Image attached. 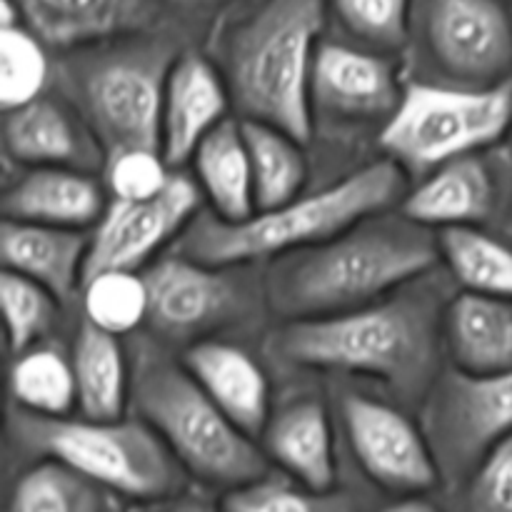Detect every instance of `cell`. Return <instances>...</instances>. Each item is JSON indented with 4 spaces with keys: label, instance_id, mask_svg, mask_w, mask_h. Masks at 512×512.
<instances>
[{
    "label": "cell",
    "instance_id": "cell-1",
    "mask_svg": "<svg viewBox=\"0 0 512 512\" xmlns=\"http://www.w3.org/2000/svg\"><path fill=\"white\" fill-rule=\"evenodd\" d=\"M443 298L430 285L323 315L288 320L270 340L280 363L310 370L365 375L405 400L423 398L438 378Z\"/></svg>",
    "mask_w": 512,
    "mask_h": 512
},
{
    "label": "cell",
    "instance_id": "cell-2",
    "mask_svg": "<svg viewBox=\"0 0 512 512\" xmlns=\"http://www.w3.org/2000/svg\"><path fill=\"white\" fill-rule=\"evenodd\" d=\"M438 255V238L425 225L378 213L325 243L280 255L265 298L285 320L345 313L423 278Z\"/></svg>",
    "mask_w": 512,
    "mask_h": 512
},
{
    "label": "cell",
    "instance_id": "cell-3",
    "mask_svg": "<svg viewBox=\"0 0 512 512\" xmlns=\"http://www.w3.org/2000/svg\"><path fill=\"white\" fill-rule=\"evenodd\" d=\"M405 170L390 158L375 160L348 178L278 208L255 210L228 223L213 213L193 218L180 233L178 253L208 265H248L320 245L370 215L383 213L403 195Z\"/></svg>",
    "mask_w": 512,
    "mask_h": 512
},
{
    "label": "cell",
    "instance_id": "cell-4",
    "mask_svg": "<svg viewBox=\"0 0 512 512\" xmlns=\"http://www.w3.org/2000/svg\"><path fill=\"white\" fill-rule=\"evenodd\" d=\"M325 23V0H263L225 43V85L243 120L273 125L308 143L310 73Z\"/></svg>",
    "mask_w": 512,
    "mask_h": 512
},
{
    "label": "cell",
    "instance_id": "cell-5",
    "mask_svg": "<svg viewBox=\"0 0 512 512\" xmlns=\"http://www.w3.org/2000/svg\"><path fill=\"white\" fill-rule=\"evenodd\" d=\"M130 398L140 420L163 438L185 473L215 488H240L268 475L265 453L200 388L183 363L140 340L130 365Z\"/></svg>",
    "mask_w": 512,
    "mask_h": 512
},
{
    "label": "cell",
    "instance_id": "cell-6",
    "mask_svg": "<svg viewBox=\"0 0 512 512\" xmlns=\"http://www.w3.org/2000/svg\"><path fill=\"white\" fill-rule=\"evenodd\" d=\"M8 435L20 453L58 460L125 498L163 500L185 485V468L145 420L48 418L10 405Z\"/></svg>",
    "mask_w": 512,
    "mask_h": 512
},
{
    "label": "cell",
    "instance_id": "cell-7",
    "mask_svg": "<svg viewBox=\"0 0 512 512\" xmlns=\"http://www.w3.org/2000/svg\"><path fill=\"white\" fill-rule=\"evenodd\" d=\"M178 55L173 40L135 33L63 65L68 100L108 158L123 150H160L165 85Z\"/></svg>",
    "mask_w": 512,
    "mask_h": 512
},
{
    "label": "cell",
    "instance_id": "cell-8",
    "mask_svg": "<svg viewBox=\"0 0 512 512\" xmlns=\"http://www.w3.org/2000/svg\"><path fill=\"white\" fill-rule=\"evenodd\" d=\"M512 125V80L490 88L413 83L380 130V148L405 173L425 178L498 143Z\"/></svg>",
    "mask_w": 512,
    "mask_h": 512
},
{
    "label": "cell",
    "instance_id": "cell-9",
    "mask_svg": "<svg viewBox=\"0 0 512 512\" xmlns=\"http://www.w3.org/2000/svg\"><path fill=\"white\" fill-rule=\"evenodd\" d=\"M245 265H208L168 255L145 270L148 323L160 338L198 343L253 318L260 288Z\"/></svg>",
    "mask_w": 512,
    "mask_h": 512
},
{
    "label": "cell",
    "instance_id": "cell-10",
    "mask_svg": "<svg viewBox=\"0 0 512 512\" xmlns=\"http://www.w3.org/2000/svg\"><path fill=\"white\" fill-rule=\"evenodd\" d=\"M425 68L440 85L490 88L512 70V20L498 0H413Z\"/></svg>",
    "mask_w": 512,
    "mask_h": 512
},
{
    "label": "cell",
    "instance_id": "cell-11",
    "mask_svg": "<svg viewBox=\"0 0 512 512\" xmlns=\"http://www.w3.org/2000/svg\"><path fill=\"white\" fill-rule=\"evenodd\" d=\"M425 435L440 478L458 480L512 435V368L470 375L458 368L438 373L425 400Z\"/></svg>",
    "mask_w": 512,
    "mask_h": 512
},
{
    "label": "cell",
    "instance_id": "cell-12",
    "mask_svg": "<svg viewBox=\"0 0 512 512\" xmlns=\"http://www.w3.org/2000/svg\"><path fill=\"white\" fill-rule=\"evenodd\" d=\"M340 413L350 448L370 480L405 495L438 483L440 468L428 435L408 415L360 393H343Z\"/></svg>",
    "mask_w": 512,
    "mask_h": 512
},
{
    "label": "cell",
    "instance_id": "cell-13",
    "mask_svg": "<svg viewBox=\"0 0 512 512\" xmlns=\"http://www.w3.org/2000/svg\"><path fill=\"white\" fill-rule=\"evenodd\" d=\"M198 203V185L180 173H173L165 190L153 198H113L90 235L85 278L100 270L143 268L168 240L178 238L193 223Z\"/></svg>",
    "mask_w": 512,
    "mask_h": 512
},
{
    "label": "cell",
    "instance_id": "cell-14",
    "mask_svg": "<svg viewBox=\"0 0 512 512\" xmlns=\"http://www.w3.org/2000/svg\"><path fill=\"white\" fill-rule=\"evenodd\" d=\"M395 65L385 55L348 43H320L310 73L313 115L333 123H375L388 120L400 105Z\"/></svg>",
    "mask_w": 512,
    "mask_h": 512
},
{
    "label": "cell",
    "instance_id": "cell-15",
    "mask_svg": "<svg viewBox=\"0 0 512 512\" xmlns=\"http://www.w3.org/2000/svg\"><path fill=\"white\" fill-rule=\"evenodd\" d=\"M3 148L10 160L28 168H75L98 173L108 155L80 110L68 98L40 95L5 110Z\"/></svg>",
    "mask_w": 512,
    "mask_h": 512
},
{
    "label": "cell",
    "instance_id": "cell-16",
    "mask_svg": "<svg viewBox=\"0 0 512 512\" xmlns=\"http://www.w3.org/2000/svg\"><path fill=\"white\" fill-rule=\"evenodd\" d=\"M228 85L213 63L198 53L178 55L163 100L160 153L170 168L193 158L198 145L225 120Z\"/></svg>",
    "mask_w": 512,
    "mask_h": 512
},
{
    "label": "cell",
    "instance_id": "cell-17",
    "mask_svg": "<svg viewBox=\"0 0 512 512\" xmlns=\"http://www.w3.org/2000/svg\"><path fill=\"white\" fill-rule=\"evenodd\" d=\"M25 28L53 48H83L110 38L145 33L153 23L150 0H13Z\"/></svg>",
    "mask_w": 512,
    "mask_h": 512
},
{
    "label": "cell",
    "instance_id": "cell-18",
    "mask_svg": "<svg viewBox=\"0 0 512 512\" xmlns=\"http://www.w3.org/2000/svg\"><path fill=\"white\" fill-rule=\"evenodd\" d=\"M183 365L243 433L250 438L263 433L270 418V385L253 355L225 340L205 338L185 350Z\"/></svg>",
    "mask_w": 512,
    "mask_h": 512
},
{
    "label": "cell",
    "instance_id": "cell-19",
    "mask_svg": "<svg viewBox=\"0 0 512 512\" xmlns=\"http://www.w3.org/2000/svg\"><path fill=\"white\" fill-rule=\"evenodd\" d=\"M105 188L95 173L75 168H30L5 188L3 218L83 230L105 213Z\"/></svg>",
    "mask_w": 512,
    "mask_h": 512
},
{
    "label": "cell",
    "instance_id": "cell-20",
    "mask_svg": "<svg viewBox=\"0 0 512 512\" xmlns=\"http://www.w3.org/2000/svg\"><path fill=\"white\" fill-rule=\"evenodd\" d=\"M498 180L493 165L480 153L463 155L425 175L403 200V215L425 228L480 225L495 213Z\"/></svg>",
    "mask_w": 512,
    "mask_h": 512
},
{
    "label": "cell",
    "instance_id": "cell-21",
    "mask_svg": "<svg viewBox=\"0 0 512 512\" xmlns=\"http://www.w3.org/2000/svg\"><path fill=\"white\" fill-rule=\"evenodd\" d=\"M90 238L83 230L23 223L3 218L0 225V260L3 270L25 275L43 285L60 303L83 288Z\"/></svg>",
    "mask_w": 512,
    "mask_h": 512
},
{
    "label": "cell",
    "instance_id": "cell-22",
    "mask_svg": "<svg viewBox=\"0 0 512 512\" xmlns=\"http://www.w3.org/2000/svg\"><path fill=\"white\" fill-rule=\"evenodd\" d=\"M263 445L265 455H270L300 485L333 490V425L318 398L303 395L285 403L278 413H270L263 430Z\"/></svg>",
    "mask_w": 512,
    "mask_h": 512
},
{
    "label": "cell",
    "instance_id": "cell-23",
    "mask_svg": "<svg viewBox=\"0 0 512 512\" xmlns=\"http://www.w3.org/2000/svg\"><path fill=\"white\" fill-rule=\"evenodd\" d=\"M443 328L453 368L470 375L512 368V298L465 290L448 305Z\"/></svg>",
    "mask_w": 512,
    "mask_h": 512
},
{
    "label": "cell",
    "instance_id": "cell-24",
    "mask_svg": "<svg viewBox=\"0 0 512 512\" xmlns=\"http://www.w3.org/2000/svg\"><path fill=\"white\" fill-rule=\"evenodd\" d=\"M200 188L213 203L218 218L228 223L250 218L255 213V183L250 150L243 125L225 118L193 155Z\"/></svg>",
    "mask_w": 512,
    "mask_h": 512
},
{
    "label": "cell",
    "instance_id": "cell-25",
    "mask_svg": "<svg viewBox=\"0 0 512 512\" xmlns=\"http://www.w3.org/2000/svg\"><path fill=\"white\" fill-rule=\"evenodd\" d=\"M70 360L80 413L95 420L123 418L130 398V368L118 335L105 333L83 318Z\"/></svg>",
    "mask_w": 512,
    "mask_h": 512
},
{
    "label": "cell",
    "instance_id": "cell-26",
    "mask_svg": "<svg viewBox=\"0 0 512 512\" xmlns=\"http://www.w3.org/2000/svg\"><path fill=\"white\" fill-rule=\"evenodd\" d=\"M243 135L250 150L255 183V210L278 208L298 198L308 178V165L300 140L273 125L243 120Z\"/></svg>",
    "mask_w": 512,
    "mask_h": 512
},
{
    "label": "cell",
    "instance_id": "cell-27",
    "mask_svg": "<svg viewBox=\"0 0 512 512\" xmlns=\"http://www.w3.org/2000/svg\"><path fill=\"white\" fill-rule=\"evenodd\" d=\"M438 250L468 293L512 298V248L478 230V225L443 228Z\"/></svg>",
    "mask_w": 512,
    "mask_h": 512
},
{
    "label": "cell",
    "instance_id": "cell-28",
    "mask_svg": "<svg viewBox=\"0 0 512 512\" xmlns=\"http://www.w3.org/2000/svg\"><path fill=\"white\" fill-rule=\"evenodd\" d=\"M13 405L35 415L60 418L78 408L73 360L48 345H33L15 355L10 368Z\"/></svg>",
    "mask_w": 512,
    "mask_h": 512
},
{
    "label": "cell",
    "instance_id": "cell-29",
    "mask_svg": "<svg viewBox=\"0 0 512 512\" xmlns=\"http://www.w3.org/2000/svg\"><path fill=\"white\" fill-rule=\"evenodd\" d=\"M8 512H103V495L98 483L43 458L18 478Z\"/></svg>",
    "mask_w": 512,
    "mask_h": 512
},
{
    "label": "cell",
    "instance_id": "cell-30",
    "mask_svg": "<svg viewBox=\"0 0 512 512\" xmlns=\"http://www.w3.org/2000/svg\"><path fill=\"white\" fill-rule=\"evenodd\" d=\"M83 315L118 338L148 320V285L138 270H100L83 283Z\"/></svg>",
    "mask_w": 512,
    "mask_h": 512
},
{
    "label": "cell",
    "instance_id": "cell-31",
    "mask_svg": "<svg viewBox=\"0 0 512 512\" xmlns=\"http://www.w3.org/2000/svg\"><path fill=\"white\" fill-rule=\"evenodd\" d=\"M223 512H358L348 493L313 490L285 478H263L233 488L223 500Z\"/></svg>",
    "mask_w": 512,
    "mask_h": 512
},
{
    "label": "cell",
    "instance_id": "cell-32",
    "mask_svg": "<svg viewBox=\"0 0 512 512\" xmlns=\"http://www.w3.org/2000/svg\"><path fill=\"white\" fill-rule=\"evenodd\" d=\"M43 40L25 28H0V105L3 110L20 108L45 93L50 63Z\"/></svg>",
    "mask_w": 512,
    "mask_h": 512
},
{
    "label": "cell",
    "instance_id": "cell-33",
    "mask_svg": "<svg viewBox=\"0 0 512 512\" xmlns=\"http://www.w3.org/2000/svg\"><path fill=\"white\" fill-rule=\"evenodd\" d=\"M0 300H3L8 345L13 355H20L23 350L38 345L53 330L60 300L35 280L3 270Z\"/></svg>",
    "mask_w": 512,
    "mask_h": 512
},
{
    "label": "cell",
    "instance_id": "cell-34",
    "mask_svg": "<svg viewBox=\"0 0 512 512\" xmlns=\"http://www.w3.org/2000/svg\"><path fill=\"white\" fill-rule=\"evenodd\" d=\"M350 35L378 53L403 48L413 28V0H330Z\"/></svg>",
    "mask_w": 512,
    "mask_h": 512
},
{
    "label": "cell",
    "instance_id": "cell-35",
    "mask_svg": "<svg viewBox=\"0 0 512 512\" xmlns=\"http://www.w3.org/2000/svg\"><path fill=\"white\" fill-rule=\"evenodd\" d=\"M168 160L160 150H123L110 155L105 163V183L113 198L145 200L158 195L170 183Z\"/></svg>",
    "mask_w": 512,
    "mask_h": 512
},
{
    "label": "cell",
    "instance_id": "cell-36",
    "mask_svg": "<svg viewBox=\"0 0 512 512\" xmlns=\"http://www.w3.org/2000/svg\"><path fill=\"white\" fill-rule=\"evenodd\" d=\"M468 512H512V435L500 440L475 468Z\"/></svg>",
    "mask_w": 512,
    "mask_h": 512
},
{
    "label": "cell",
    "instance_id": "cell-37",
    "mask_svg": "<svg viewBox=\"0 0 512 512\" xmlns=\"http://www.w3.org/2000/svg\"><path fill=\"white\" fill-rule=\"evenodd\" d=\"M380 512H440L438 508H435L430 500H423V498H405L400 500V503H393L388 505L385 510Z\"/></svg>",
    "mask_w": 512,
    "mask_h": 512
},
{
    "label": "cell",
    "instance_id": "cell-38",
    "mask_svg": "<svg viewBox=\"0 0 512 512\" xmlns=\"http://www.w3.org/2000/svg\"><path fill=\"white\" fill-rule=\"evenodd\" d=\"M163 512H223V508L215 510L213 505L205 503V500L188 498V500H180V503H173L170 508H165Z\"/></svg>",
    "mask_w": 512,
    "mask_h": 512
},
{
    "label": "cell",
    "instance_id": "cell-39",
    "mask_svg": "<svg viewBox=\"0 0 512 512\" xmlns=\"http://www.w3.org/2000/svg\"><path fill=\"white\" fill-rule=\"evenodd\" d=\"M165 3L175 5L180 10H210L218 8V5L228 3V0H165Z\"/></svg>",
    "mask_w": 512,
    "mask_h": 512
}]
</instances>
